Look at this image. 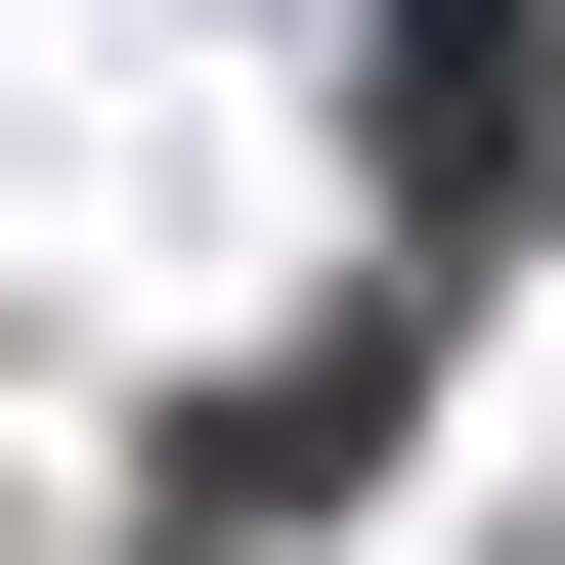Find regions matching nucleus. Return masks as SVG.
Instances as JSON below:
<instances>
[{
    "mask_svg": "<svg viewBox=\"0 0 565 565\" xmlns=\"http://www.w3.org/2000/svg\"><path fill=\"white\" fill-rule=\"evenodd\" d=\"M392 174H435V217L565 174V44H522V0H392Z\"/></svg>",
    "mask_w": 565,
    "mask_h": 565,
    "instance_id": "1",
    "label": "nucleus"
}]
</instances>
